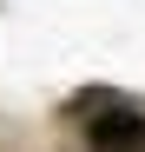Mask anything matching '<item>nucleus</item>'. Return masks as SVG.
<instances>
[{"mask_svg":"<svg viewBox=\"0 0 145 152\" xmlns=\"http://www.w3.org/2000/svg\"><path fill=\"white\" fill-rule=\"evenodd\" d=\"M92 152H145V113H99L86 126Z\"/></svg>","mask_w":145,"mask_h":152,"instance_id":"nucleus-1","label":"nucleus"}]
</instances>
